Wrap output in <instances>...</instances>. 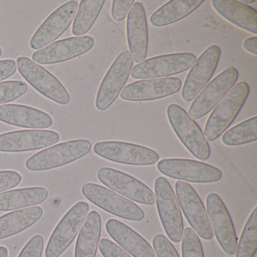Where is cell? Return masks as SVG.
Wrapping results in <instances>:
<instances>
[{"instance_id": "1", "label": "cell", "mask_w": 257, "mask_h": 257, "mask_svg": "<svg viewBox=\"0 0 257 257\" xmlns=\"http://www.w3.org/2000/svg\"><path fill=\"white\" fill-rule=\"evenodd\" d=\"M249 87L246 82L236 84L214 108L206 122L204 135L209 142L221 136L232 124L247 99Z\"/></svg>"}, {"instance_id": "2", "label": "cell", "mask_w": 257, "mask_h": 257, "mask_svg": "<svg viewBox=\"0 0 257 257\" xmlns=\"http://www.w3.org/2000/svg\"><path fill=\"white\" fill-rule=\"evenodd\" d=\"M91 150V144L88 140L67 141L36 153L27 160L25 166L32 171L53 169L84 157Z\"/></svg>"}, {"instance_id": "3", "label": "cell", "mask_w": 257, "mask_h": 257, "mask_svg": "<svg viewBox=\"0 0 257 257\" xmlns=\"http://www.w3.org/2000/svg\"><path fill=\"white\" fill-rule=\"evenodd\" d=\"M167 115L173 130L189 153L199 160H207L210 156V146L195 120L175 103L168 106Z\"/></svg>"}, {"instance_id": "4", "label": "cell", "mask_w": 257, "mask_h": 257, "mask_svg": "<svg viewBox=\"0 0 257 257\" xmlns=\"http://www.w3.org/2000/svg\"><path fill=\"white\" fill-rule=\"evenodd\" d=\"M82 192L94 205L118 217L135 222H141L145 217L138 204L104 186L86 183L82 186Z\"/></svg>"}, {"instance_id": "5", "label": "cell", "mask_w": 257, "mask_h": 257, "mask_svg": "<svg viewBox=\"0 0 257 257\" xmlns=\"http://www.w3.org/2000/svg\"><path fill=\"white\" fill-rule=\"evenodd\" d=\"M16 64L24 79L40 94L58 104L70 103V94L65 87L44 67L28 57H19Z\"/></svg>"}, {"instance_id": "6", "label": "cell", "mask_w": 257, "mask_h": 257, "mask_svg": "<svg viewBox=\"0 0 257 257\" xmlns=\"http://www.w3.org/2000/svg\"><path fill=\"white\" fill-rule=\"evenodd\" d=\"M155 196L159 217L167 235L174 243H179L184 231L183 217L177 196L165 177H158L155 181Z\"/></svg>"}, {"instance_id": "7", "label": "cell", "mask_w": 257, "mask_h": 257, "mask_svg": "<svg viewBox=\"0 0 257 257\" xmlns=\"http://www.w3.org/2000/svg\"><path fill=\"white\" fill-rule=\"evenodd\" d=\"M196 57L189 52L159 55L149 58L132 69L135 79H150L174 76L186 72L193 66Z\"/></svg>"}, {"instance_id": "8", "label": "cell", "mask_w": 257, "mask_h": 257, "mask_svg": "<svg viewBox=\"0 0 257 257\" xmlns=\"http://www.w3.org/2000/svg\"><path fill=\"white\" fill-rule=\"evenodd\" d=\"M157 168L167 177L190 183H216L222 178L219 168L192 159H162L158 163Z\"/></svg>"}, {"instance_id": "9", "label": "cell", "mask_w": 257, "mask_h": 257, "mask_svg": "<svg viewBox=\"0 0 257 257\" xmlns=\"http://www.w3.org/2000/svg\"><path fill=\"white\" fill-rule=\"evenodd\" d=\"M89 211L85 201L76 203L60 221L51 235L46 249V257H59L76 238Z\"/></svg>"}, {"instance_id": "10", "label": "cell", "mask_w": 257, "mask_h": 257, "mask_svg": "<svg viewBox=\"0 0 257 257\" xmlns=\"http://www.w3.org/2000/svg\"><path fill=\"white\" fill-rule=\"evenodd\" d=\"M134 60L129 51L121 52L105 75L96 97V108L106 110L118 98L127 82Z\"/></svg>"}, {"instance_id": "11", "label": "cell", "mask_w": 257, "mask_h": 257, "mask_svg": "<svg viewBox=\"0 0 257 257\" xmlns=\"http://www.w3.org/2000/svg\"><path fill=\"white\" fill-rule=\"evenodd\" d=\"M238 76L237 69L233 67L219 73L195 97L189 109V116L199 119L214 109L234 87Z\"/></svg>"}, {"instance_id": "12", "label": "cell", "mask_w": 257, "mask_h": 257, "mask_svg": "<svg viewBox=\"0 0 257 257\" xmlns=\"http://www.w3.org/2000/svg\"><path fill=\"white\" fill-rule=\"evenodd\" d=\"M96 155L116 163L138 166L155 165L159 156L155 150L130 143L103 141L94 145Z\"/></svg>"}, {"instance_id": "13", "label": "cell", "mask_w": 257, "mask_h": 257, "mask_svg": "<svg viewBox=\"0 0 257 257\" xmlns=\"http://www.w3.org/2000/svg\"><path fill=\"white\" fill-rule=\"evenodd\" d=\"M176 195L183 213L192 229L204 240L213 238V228L205 207L195 189L189 183L177 181Z\"/></svg>"}, {"instance_id": "14", "label": "cell", "mask_w": 257, "mask_h": 257, "mask_svg": "<svg viewBox=\"0 0 257 257\" xmlns=\"http://www.w3.org/2000/svg\"><path fill=\"white\" fill-rule=\"evenodd\" d=\"M97 176L100 183L129 200L146 205L156 203L154 192L147 185L125 173L105 167L97 171Z\"/></svg>"}, {"instance_id": "15", "label": "cell", "mask_w": 257, "mask_h": 257, "mask_svg": "<svg viewBox=\"0 0 257 257\" xmlns=\"http://www.w3.org/2000/svg\"><path fill=\"white\" fill-rule=\"evenodd\" d=\"M220 56V48L216 45L209 46L200 55L185 80L181 94L183 100L192 101L204 89L215 73Z\"/></svg>"}, {"instance_id": "16", "label": "cell", "mask_w": 257, "mask_h": 257, "mask_svg": "<svg viewBox=\"0 0 257 257\" xmlns=\"http://www.w3.org/2000/svg\"><path fill=\"white\" fill-rule=\"evenodd\" d=\"M78 7V3L72 0L54 11L34 33L30 42L31 49L38 51L58 40L71 25Z\"/></svg>"}, {"instance_id": "17", "label": "cell", "mask_w": 257, "mask_h": 257, "mask_svg": "<svg viewBox=\"0 0 257 257\" xmlns=\"http://www.w3.org/2000/svg\"><path fill=\"white\" fill-rule=\"evenodd\" d=\"M94 45V39L89 36L64 39L34 52L32 61L43 65L59 64L87 53Z\"/></svg>"}, {"instance_id": "18", "label": "cell", "mask_w": 257, "mask_h": 257, "mask_svg": "<svg viewBox=\"0 0 257 257\" xmlns=\"http://www.w3.org/2000/svg\"><path fill=\"white\" fill-rule=\"evenodd\" d=\"M206 203L210 224L219 246L227 255H234L237 239L228 209L216 193L209 194Z\"/></svg>"}, {"instance_id": "19", "label": "cell", "mask_w": 257, "mask_h": 257, "mask_svg": "<svg viewBox=\"0 0 257 257\" xmlns=\"http://www.w3.org/2000/svg\"><path fill=\"white\" fill-rule=\"evenodd\" d=\"M181 87V80L177 77L144 79L126 85L119 95L127 101H150L169 97L178 92Z\"/></svg>"}, {"instance_id": "20", "label": "cell", "mask_w": 257, "mask_h": 257, "mask_svg": "<svg viewBox=\"0 0 257 257\" xmlns=\"http://www.w3.org/2000/svg\"><path fill=\"white\" fill-rule=\"evenodd\" d=\"M60 135L55 131L23 130L0 135V152L22 153L46 148L57 144Z\"/></svg>"}, {"instance_id": "21", "label": "cell", "mask_w": 257, "mask_h": 257, "mask_svg": "<svg viewBox=\"0 0 257 257\" xmlns=\"http://www.w3.org/2000/svg\"><path fill=\"white\" fill-rule=\"evenodd\" d=\"M127 39L133 60L141 64L147 58L149 44L147 17L141 3H135L127 15Z\"/></svg>"}, {"instance_id": "22", "label": "cell", "mask_w": 257, "mask_h": 257, "mask_svg": "<svg viewBox=\"0 0 257 257\" xmlns=\"http://www.w3.org/2000/svg\"><path fill=\"white\" fill-rule=\"evenodd\" d=\"M0 121L26 128H49L53 120L46 112L20 104L0 105Z\"/></svg>"}, {"instance_id": "23", "label": "cell", "mask_w": 257, "mask_h": 257, "mask_svg": "<svg viewBox=\"0 0 257 257\" xmlns=\"http://www.w3.org/2000/svg\"><path fill=\"white\" fill-rule=\"evenodd\" d=\"M106 229L110 237L134 257H156L150 243L121 221L109 219L106 223Z\"/></svg>"}, {"instance_id": "24", "label": "cell", "mask_w": 257, "mask_h": 257, "mask_svg": "<svg viewBox=\"0 0 257 257\" xmlns=\"http://www.w3.org/2000/svg\"><path fill=\"white\" fill-rule=\"evenodd\" d=\"M211 4L221 16L233 25L257 34V13L252 7L236 0H213Z\"/></svg>"}, {"instance_id": "25", "label": "cell", "mask_w": 257, "mask_h": 257, "mask_svg": "<svg viewBox=\"0 0 257 257\" xmlns=\"http://www.w3.org/2000/svg\"><path fill=\"white\" fill-rule=\"evenodd\" d=\"M204 3V0H171L158 9L150 17V23L162 28L189 16Z\"/></svg>"}, {"instance_id": "26", "label": "cell", "mask_w": 257, "mask_h": 257, "mask_svg": "<svg viewBox=\"0 0 257 257\" xmlns=\"http://www.w3.org/2000/svg\"><path fill=\"white\" fill-rule=\"evenodd\" d=\"M101 234L100 213L92 210L88 213L76 241L74 257H95Z\"/></svg>"}, {"instance_id": "27", "label": "cell", "mask_w": 257, "mask_h": 257, "mask_svg": "<svg viewBox=\"0 0 257 257\" xmlns=\"http://www.w3.org/2000/svg\"><path fill=\"white\" fill-rule=\"evenodd\" d=\"M49 192L44 187L13 189L0 193V211H10L44 202Z\"/></svg>"}, {"instance_id": "28", "label": "cell", "mask_w": 257, "mask_h": 257, "mask_svg": "<svg viewBox=\"0 0 257 257\" xmlns=\"http://www.w3.org/2000/svg\"><path fill=\"white\" fill-rule=\"evenodd\" d=\"M41 207H30L0 216V240L11 237L32 226L43 216Z\"/></svg>"}, {"instance_id": "29", "label": "cell", "mask_w": 257, "mask_h": 257, "mask_svg": "<svg viewBox=\"0 0 257 257\" xmlns=\"http://www.w3.org/2000/svg\"><path fill=\"white\" fill-rule=\"evenodd\" d=\"M104 0H82L75 16L72 33L82 37L90 31L104 5Z\"/></svg>"}, {"instance_id": "30", "label": "cell", "mask_w": 257, "mask_h": 257, "mask_svg": "<svg viewBox=\"0 0 257 257\" xmlns=\"http://www.w3.org/2000/svg\"><path fill=\"white\" fill-rule=\"evenodd\" d=\"M257 140V116L248 118L231 128L222 136V144L228 147H237Z\"/></svg>"}, {"instance_id": "31", "label": "cell", "mask_w": 257, "mask_h": 257, "mask_svg": "<svg viewBox=\"0 0 257 257\" xmlns=\"http://www.w3.org/2000/svg\"><path fill=\"white\" fill-rule=\"evenodd\" d=\"M256 249L257 207H255L243 227L236 248L235 257H253Z\"/></svg>"}, {"instance_id": "32", "label": "cell", "mask_w": 257, "mask_h": 257, "mask_svg": "<svg viewBox=\"0 0 257 257\" xmlns=\"http://www.w3.org/2000/svg\"><path fill=\"white\" fill-rule=\"evenodd\" d=\"M28 85L22 81L0 82V105L10 103L26 94Z\"/></svg>"}, {"instance_id": "33", "label": "cell", "mask_w": 257, "mask_h": 257, "mask_svg": "<svg viewBox=\"0 0 257 257\" xmlns=\"http://www.w3.org/2000/svg\"><path fill=\"white\" fill-rule=\"evenodd\" d=\"M182 255L183 257H204L199 237L190 227L183 231Z\"/></svg>"}, {"instance_id": "34", "label": "cell", "mask_w": 257, "mask_h": 257, "mask_svg": "<svg viewBox=\"0 0 257 257\" xmlns=\"http://www.w3.org/2000/svg\"><path fill=\"white\" fill-rule=\"evenodd\" d=\"M153 246L157 257H180L177 249L171 240L162 234L155 235L153 239Z\"/></svg>"}, {"instance_id": "35", "label": "cell", "mask_w": 257, "mask_h": 257, "mask_svg": "<svg viewBox=\"0 0 257 257\" xmlns=\"http://www.w3.org/2000/svg\"><path fill=\"white\" fill-rule=\"evenodd\" d=\"M43 247L44 238L40 234H37L27 243L19 257H41Z\"/></svg>"}, {"instance_id": "36", "label": "cell", "mask_w": 257, "mask_h": 257, "mask_svg": "<svg viewBox=\"0 0 257 257\" xmlns=\"http://www.w3.org/2000/svg\"><path fill=\"white\" fill-rule=\"evenodd\" d=\"M99 249L103 257H132L121 246L107 238L99 241Z\"/></svg>"}, {"instance_id": "37", "label": "cell", "mask_w": 257, "mask_h": 257, "mask_svg": "<svg viewBox=\"0 0 257 257\" xmlns=\"http://www.w3.org/2000/svg\"><path fill=\"white\" fill-rule=\"evenodd\" d=\"M22 180V175L17 171H0V192L16 187Z\"/></svg>"}, {"instance_id": "38", "label": "cell", "mask_w": 257, "mask_h": 257, "mask_svg": "<svg viewBox=\"0 0 257 257\" xmlns=\"http://www.w3.org/2000/svg\"><path fill=\"white\" fill-rule=\"evenodd\" d=\"M134 4H135V0L112 1V10H111L112 19L118 22L124 20Z\"/></svg>"}, {"instance_id": "39", "label": "cell", "mask_w": 257, "mask_h": 257, "mask_svg": "<svg viewBox=\"0 0 257 257\" xmlns=\"http://www.w3.org/2000/svg\"><path fill=\"white\" fill-rule=\"evenodd\" d=\"M17 71V64L14 60L0 61V82L11 77Z\"/></svg>"}, {"instance_id": "40", "label": "cell", "mask_w": 257, "mask_h": 257, "mask_svg": "<svg viewBox=\"0 0 257 257\" xmlns=\"http://www.w3.org/2000/svg\"><path fill=\"white\" fill-rule=\"evenodd\" d=\"M243 48L249 53L257 55V37H249L243 41Z\"/></svg>"}, {"instance_id": "41", "label": "cell", "mask_w": 257, "mask_h": 257, "mask_svg": "<svg viewBox=\"0 0 257 257\" xmlns=\"http://www.w3.org/2000/svg\"><path fill=\"white\" fill-rule=\"evenodd\" d=\"M8 249L6 246H0V257H8Z\"/></svg>"}, {"instance_id": "42", "label": "cell", "mask_w": 257, "mask_h": 257, "mask_svg": "<svg viewBox=\"0 0 257 257\" xmlns=\"http://www.w3.org/2000/svg\"><path fill=\"white\" fill-rule=\"evenodd\" d=\"M255 2V0H243L242 1V4H245V5H246V4H254V3Z\"/></svg>"}, {"instance_id": "43", "label": "cell", "mask_w": 257, "mask_h": 257, "mask_svg": "<svg viewBox=\"0 0 257 257\" xmlns=\"http://www.w3.org/2000/svg\"><path fill=\"white\" fill-rule=\"evenodd\" d=\"M3 55V49L0 48V57L2 56Z\"/></svg>"}]
</instances>
